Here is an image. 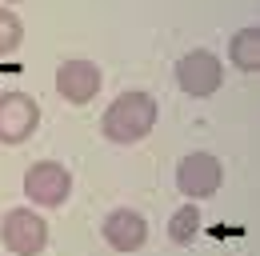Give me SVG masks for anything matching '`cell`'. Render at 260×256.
I'll return each mask as SVG.
<instances>
[{"label": "cell", "instance_id": "6da1fadb", "mask_svg": "<svg viewBox=\"0 0 260 256\" xmlns=\"http://www.w3.org/2000/svg\"><path fill=\"white\" fill-rule=\"evenodd\" d=\"M100 128L112 144H136L144 140L152 128H156V100L148 92H124L116 96L104 116H100Z\"/></svg>", "mask_w": 260, "mask_h": 256}, {"label": "cell", "instance_id": "7a4b0ae2", "mask_svg": "<svg viewBox=\"0 0 260 256\" xmlns=\"http://www.w3.org/2000/svg\"><path fill=\"white\" fill-rule=\"evenodd\" d=\"M0 244L12 256H40L48 244V224L32 208H8L0 220Z\"/></svg>", "mask_w": 260, "mask_h": 256}, {"label": "cell", "instance_id": "3957f363", "mask_svg": "<svg viewBox=\"0 0 260 256\" xmlns=\"http://www.w3.org/2000/svg\"><path fill=\"white\" fill-rule=\"evenodd\" d=\"M24 192L32 196V204H40V208H56V204H64L68 192H72V176H68L64 164L40 160V164H32L24 172Z\"/></svg>", "mask_w": 260, "mask_h": 256}, {"label": "cell", "instance_id": "277c9868", "mask_svg": "<svg viewBox=\"0 0 260 256\" xmlns=\"http://www.w3.org/2000/svg\"><path fill=\"white\" fill-rule=\"evenodd\" d=\"M176 84L188 96H212L220 84H224V68L212 52L196 48V52H184L180 64H176Z\"/></svg>", "mask_w": 260, "mask_h": 256}, {"label": "cell", "instance_id": "5b68a950", "mask_svg": "<svg viewBox=\"0 0 260 256\" xmlns=\"http://www.w3.org/2000/svg\"><path fill=\"white\" fill-rule=\"evenodd\" d=\"M220 180H224V168H220V160L212 152H188L180 160V168H176V188L184 196H192V200L212 196L220 188Z\"/></svg>", "mask_w": 260, "mask_h": 256}, {"label": "cell", "instance_id": "8992f818", "mask_svg": "<svg viewBox=\"0 0 260 256\" xmlns=\"http://www.w3.org/2000/svg\"><path fill=\"white\" fill-rule=\"evenodd\" d=\"M40 124V104L24 92H4L0 96V144H20L28 140Z\"/></svg>", "mask_w": 260, "mask_h": 256}, {"label": "cell", "instance_id": "52a82bcc", "mask_svg": "<svg viewBox=\"0 0 260 256\" xmlns=\"http://www.w3.org/2000/svg\"><path fill=\"white\" fill-rule=\"evenodd\" d=\"M56 92L68 104H88L100 92V68L92 60H64L56 68Z\"/></svg>", "mask_w": 260, "mask_h": 256}, {"label": "cell", "instance_id": "ba28073f", "mask_svg": "<svg viewBox=\"0 0 260 256\" xmlns=\"http://www.w3.org/2000/svg\"><path fill=\"white\" fill-rule=\"evenodd\" d=\"M100 232H104V240H108L116 252H136V248H144V240H148V220H144L140 212H132V208H116V212L104 216Z\"/></svg>", "mask_w": 260, "mask_h": 256}, {"label": "cell", "instance_id": "9c48e42d", "mask_svg": "<svg viewBox=\"0 0 260 256\" xmlns=\"http://www.w3.org/2000/svg\"><path fill=\"white\" fill-rule=\"evenodd\" d=\"M228 56L240 72H256L260 68V32L256 28H240L228 44Z\"/></svg>", "mask_w": 260, "mask_h": 256}, {"label": "cell", "instance_id": "30bf717a", "mask_svg": "<svg viewBox=\"0 0 260 256\" xmlns=\"http://www.w3.org/2000/svg\"><path fill=\"white\" fill-rule=\"evenodd\" d=\"M196 232H200V212H196V204H184L168 224V236H172V244H192Z\"/></svg>", "mask_w": 260, "mask_h": 256}, {"label": "cell", "instance_id": "8fae6325", "mask_svg": "<svg viewBox=\"0 0 260 256\" xmlns=\"http://www.w3.org/2000/svg\"><path fill=\"white\" fill-rule=\"evenodd\" d=\"M20 40H24V24L16 20V12L0 8V56L12 52V48H20Z\"/></svg>", "mask_w": 260, "mask_h": 256}]
</instances>
